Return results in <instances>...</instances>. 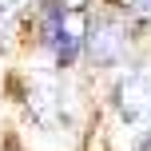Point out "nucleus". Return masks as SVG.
Wrapping results in <instances>:
<instances>
[{"label":"nucleus","mask_w":151,"mask_h":151,"mask_svg":"<svg viewBox=\"0 0 151 151\" xmlns=\"http://www.w3.org/2000/svg\"><path fill=\"white\" fill-rule=\"evenodd\" d=\"M83 32H88L83 8L60 4V0L48 4V12H44V40H48V48L56 52L60 64H72L76 60V52L83 48Z\"/></svg>","instance_id":"obj_1"},{"label":"nucleus","mask_w":151,"mask_h":151,"mask_svg":"<svg viewBox=\"0 0 151 151\" xmlns=\"http://www.w3.org/2000/svg\"><path fill=\"white\" fill-rule=\"evenodd\" d=\"M115 107L127 123H151V60L127 68V76L115 83Z\"/></svg>","instance_id":"obj_2"},{"label":"nucleus","mask_w":151,"mask_h":151,"mask_svg":"<svg viewBox=\"0 0 151 151\" xmlns=\"http://www.w3.org/2000/svg\"><path fill=\"white\" fill-rule=\"evenodd\" d=\"M83 44H88V52L96 56V64H119L123 56H127L131 32H127V24H123V20L104 16V20L88 24V32H83Z\"/></svg>","instance_id":"obj_3"},{"label":"nucleus","mask_w":151,"mask_h":151,"mask_svg":"<svg viewBox=\"0 0 151 151\" xmlns=\"http://www.w3.org/2000/svg\"><path fill=\"white\" fill-rule=\"evenodd\" d=\"M32 107H36L44 119H48V115H56V111H60V88H56V83H44V88L32 96Z\"/></svg>","instance_id":"obj_4"},{"label":"nucleus","mask_w":151,"mask_h":151,"mask_svg":"<svg viewBox=\"0 0 151 151\" xmlns=\"http://www.w3.org/2000/svg\"><path fill=\"white\" fill-rule=\"evenodd\" d=\"M24 4H28V0H0V24H4V20H12V16L20 12Z\"/></svg>","instance_id":"obj_5"},{"label":"nucleus","mask_w":151,"mask_h":151,"mask_svg":"<svg viewBox=\"0 0 151 151\" xmlns=\"http://www.w3.org/2000/svg\"><path fill=\"white\" fill-rule=\"evenodd\" d=\"M127 8L135 16H151V0H127Z\"/></svg>","instance_id":"obj_6"}]
</instances>
